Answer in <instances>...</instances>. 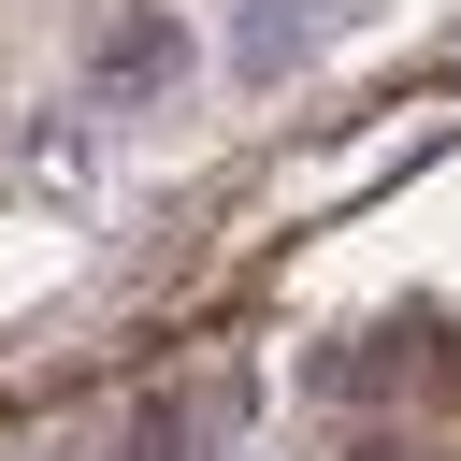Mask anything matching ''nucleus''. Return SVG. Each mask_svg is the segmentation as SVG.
Segmentation results:
<instances>
[{"label":"nucleus","mask_w":461,"mask_h":461,"mask_svg":"<svg viewBox=\"0 0 461 461\" xmlns=\"http://www.w3.org/2000/svg\"><path fill=\"white\" fill-rule=\"evenodd\" d=\"M230 461H245V447H230Z\"/></svg>","instance_id":"nucleus-5"},{"label":"nucleus","mask_w":461,"mask_h":461,"mask_svg":"<svg viewBox=\"0 0 461 461\" xmlns=\"http://www.w3.org/2000/svg\"><path fill=\"white\" fill-rule=\"evenodd\" d=\"M360 14H375V0H230L216 72H230V86H288V72H303V58H331Z\"/></svg>","instance_id":"nucleus-1"},{"label":"nucleus","mask_w":461,"mask_h":461,"mask_svg":"<svg viewBox=\"0 0 461 461\" xmlns=\"http://www.w3.org/2000/svg\"><path fill=\"white\" fill-rule=\"evenodd\" d=\"M86 130H101V115L72 101L58 130H29V144H14V173H29V187H86Z\"/></svg>","instance_id":"nucleus-3"},{"label":"nucleus","mask_w":461,"mask_h":461,"mask_svg":"<svg viewBox=\"0 0 461 461\" xmlns=\"http://www.w3.org/2000/svg\"><path fill=\"white\" fill-rule=\"evenodd\" d=\"M173 86H187V29L173 14H115L101 58H86V115H158Z\"/></svg>","instance_id":"nucleus-2"},{"label":"nucleus","mask_w":461,"mask_h":461,"mask_svg":"<svg viewBox=\"0 0 461 461\" xmlns=\"http://www.w3.org/2000/svg\"><path fill=\"white\" fill-rule=\"evenodd\" d=\"M173 447H187V418H173V403H144V418L115 432V461H173Z\"/></svg>","instance_id":"nucleus-4"}]
</instances>
